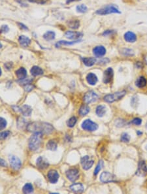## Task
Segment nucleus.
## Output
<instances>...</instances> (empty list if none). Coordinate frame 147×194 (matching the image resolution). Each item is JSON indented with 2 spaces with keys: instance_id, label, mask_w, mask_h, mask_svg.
Wrapping results in <instances>:
<instances>
[{
  "instance_id": "obj_1",
  "label": "nucleus",
  "mask_w": 147,
  "mask_h": 194,
  "mask_svg": "<svg viewBox=\"0 0 147 194\" xmlns=\"http://www.w3.org/2000/svg\"><path fill=\"white\" fill-rule=\"evenodd\" d=\"M29 132L34 133H40L42 134H50L53 132L54 128L50 124L45 122H33L27 126Z\"/></svg>"
},
{
  "instance_id": "obj_2",
  "label": "nucleus",
  "mask_w": 147,
  "mask_h": 194,
  "mask_svg": "<svg viewBox=\"0 0 147 194\" xmlns=\"http://www.w3.org/2000/svg\"><path fill=\"white\" fill-rule=\"evenodd\" d=\"M43 134L40 133H34L29 140V148L31 150L35 151L40 146Z\"/></svg>"
},
{
  "instance_id": "obj_3",
  "label": "nucleus",
  "mask_w": 147,
  "mask_h": 194,
  "mask_svg": "<svg viewBox=\"0 0 147 194\" xmlns=\"http://www.w3.org/2000/svg\"><path fill=\"white\" fill-rule=\"evenodd\" d=\"M113 13H118L120 14L121 12L119 11L118 8L113 5H107L104 7L101 8L96 11V14L99 15H109V14Z\"/></svg>"
},
{
  "instance_id": "obj_4",
  "label": "nucleus",
  "mask_w": 147,
  "mask_h": 194,
  "mask_svg": "<svg viewBox=\"0 0 147 194\" xmlns=\"http://www.w3.org/2000/svg\"><path fill=\"white\" fill-rule=\"evenodd\" d=\"M126 91H121L111 94L107 95L104 97V101L107 103H113L114 101H118L126 95Z\"/></svg>"
},
{
  "instance_id": "obj_5",
  "label": "nucleus",
  "mask_w": 147,
  "mask_h": 194,
  "mask_svg": "<svg viewBox=\"0 0 147 194\" xmlns=\"http://www.w3.org/2000/svg\"><path fill=\"white\" fill-rule=\"evenodd\" d=\"M82 128L88 132H94L98 128V126L96 123L90 120H86L82 124Z\"/></svg>"
},
{
  "instance_id": "obj_6",
  "label": "nucleus",
  "mask_w": 147,
  "mask_h": 194,
  "mask_svg": "<svg viewBox=\"0 0 147 194\" xmlns=\"http://www.w3.org/2000/svg\"><path fill=\"white\" fill-rule=\"evenodd\" d=\"M100 181L103 183H109L115 181L116 177L109 172H103L100 176Z\"/></svg>"
},
{
  "instance_id": "obj_7",
  "label": "nucleus",
  "mask_w": 147,
  "mask_h": 194,
  "mask_svg": "<svg viewBox=\"0 0 147 194\" xmlns=\"http://www.w3.org/2000/svg\"><path fill=\"white\" fill-rule=\"evenodd\" d=\"M97 99L98 96L96 93L93 91H90V92H88L85 94V97H84V101L86 103H90L96 101Z\"/></svg>"
},
{
  "instance_id": "obj_8",
  "label": "nucleus",
  "mask_w": 147,
  "mask_h": 194,
  "mask_svg": "<svg viewBox=\"0 0 147 194\" xmlns=\"http://www.w3.org/2000/svg\"><path fill=\"white\" fill-rule=\"evenodd\" d=\"M9 159L11 166L13 169L15 170H18L20 169L22 163H21V161L19 158L15 156H11Z\"/></svg>"
},
{
  "instance_id": "obj_9",
  "label": "nucleus",
  "mask_w": 147,
  "mask_h": 194,
  "mask_svg": "<svg viewBox=\"0 0 147 194\" xmlns=\"http://www.w3.org/2000/svg\"><path fill=\"white\" fill-rule=\"evenodd\" d=\"M66 176L69 181H71V182H75L79 179V172L76 169H69L66 172Z\"/></svg>"
},
{
  "instance_id": "obj_10",
  "label": "nucleus",
  "mask_w": 147,
  "mask_h": 194,
  "mask_svg": "<svg viewBox=\"0 0 147 194\" xmlns=\"http://www.w3.org/2000/svg\"><path fill=\"white\" fill-rule=\"evenodd\" d=\"M81 164L84 169L88 170L94 165V161L91 160L88 156H85L81 159Z\"/></svg>"
},
{
  "instance_id": "obj_11",
  "label": "nucleus",
  "mask_w": 147,
  "mask_h": 194,
  "mask_svg": "<svg viewBox=\"0 0 147 194\" xmlns=\"http://www.w3.org/2000/svg\"><path fill=\"white\" fill-rule=\"evenodd\" d=\"M147 174V166L144 161L139 162L138 169L136 171V175L139 177H144Z\"/></svg>"
},
{
  "instance_id": "obj_12",
  "label": "nucleus",
  "mask_w": 147,
  "mask_h": 194,
  "mask_svg": "<svg viewBox=\"0 0 147 194\" xmlns=\"http://www.w3.org/2000/svg\"><path fill=\"white\" fill-rule=\"evenodd\" d=\"M48 179L52 184H55L58 182V179H59V174L55 170H50V171L48 173Z\"/></svg>"
},
{
  "instance_id": "obj_13",
  "label": "nucleus",
  "mask_w": 147,
  "mask_h": 194,
  "mask_svg": "<svg viewBox=\"0 0 147 194\" xmlns=\"http://www.w3.org/2000/svg\"><path fill=\"white\" fill-rule=\"evenodd\" d=\"M65 37L69 39H73V40H79V38L83 36V34L79 32H72L67 31L65 34Z\"/></svg>"
},
{
  "instance_id": "obj_14",
  "label": "nucleus",
  "mask_w": 147,
  "mask_h": 194,
  "mask_svg": "<svg viewBox=\"0 0 147 194\" xmlns=\"http://www.w3.org/2000/svg\"><path fill=\"white\" fill-rule=\"evenodd\" d=\"M113 77V70L111 67L107 69L104 72L103 75V83L107 84L109 83L112 81Z\"/></svg>"
},
{
  "instance_id": "obj_15",
  "label": "nucleus",
  "mask_w": 147,
  "mask_h": 194,
  "mask_svg": "<svg viewBox=\"0 0 147 194\" xmlns=\"http://www.w3.org/2000/svg\"><path fill=\"white\" fill-rule=\"evenodd\" d=\"M37 166L41 169H45L49 165L48 162L46 158L43 157H39L37 160Z\"/></svg>"
},
{
  "instance_id": "obj_16",
  "label": "nucleus",
  "mask_w": 147,
  "mask_h": 194,
  "mask_svg": "<svg viewBox=\"0 0 147 194\" xmlns=\"http://www.w3.org/2000/svg\"><path fill=\"white\" fill-rule=\"evenodd\" d=\"M93 52L96 57H102L106 54V49L103 46H97L93 49Z\"/></svg>"
},
{
  "instance_id": "obj_17",
  "label": "nucleus",
  "mask_w": 147,
  "mask_h": 194,
  "mask_svg": "<svg viewBox=\"0 0 147 194\" xmlns=\"http://www.w3.org/2000/svg\"><path fill=\"white\" fill-rule=\"evenodd\" d=\"M124 39L128 43H135L137 41V36L134 32H128L124 34Z\"/></svg>"
},
{
  "instance_id": "obj_18",
  "label": "nucleus",
  "mask_w": 147,
  "mask_h": 194,
  "mask_svg": "<svg viewBox=\"0 0 147 194\" xmlns=\"http://www.w3.org/2000/svg\"><path fill=\"white\" fill-rule=\"evenodd\" d=\"M70 189H71L72 191H73L75 193H80L83 191L84 187L83 186V184H81L80 183H77L73 184V185L70 186Z\"/></svg>"
},
{
  "instance_id": "obj_19",
  "label": "nucleus",
  "mask_w": 147,
  "mask_h": 194,
  "mask_svg": "<svg viewBox=\"0 0 147 194\" xmlns=\"http://www.w3.org/2000/svg\"><path fill=\"white\" fill-rule=\"evenodd\" d=\"M86 80L90 85H95L97 82V77L95 74L90 73L86 76Z\"/></svg>"
},
{
  "instance_id": "obj_20",
  "label": "nucleus",
  "mask_w": 147,
  "mask_h": 194,
  "mask_svg": "<svg viewBox=\"0 0 147 194\" xmlns=\"http://www.w3.org/2000/svg\"><path fill=\"white\" fill-rule=\"evenodd\" d=\"M20 111L22 113L23 115L26 116H29L31 115L32 109L30 106H28V105H24L21 108H20Z\"/></svg>"
},
{
  "instance_id": "obj_21",
  "label": "nucleus",
  "mask_w": 147,
  "mask_h": 194,
  "mask_svg": "<svg viewBox=\"0 0 147 194\" xmlns=\"http://www.w3.org/2000/svg\"><path fill=\"white\" fill-rule=\"evenodd\" d=\"M18 41H19L20 45L24 46V47H26V46H28L30 44V42H31L28 37L25 36H20L19 39H18Z\"/></svg>"
},
{
  "instance_id": "obj_22",
  "label": "nucleus",
  "mask_w": 147,
  "mask_h": 194,
  "mask_svg": "<svg viewBox=\"0 0 147 194\" xmlns=\"http://www.w3.org/2000/svg\"><path fill=\"white\" fill-rule=\"evenodd\" d=\"M146 80L144 77H140L135 82V85L138 88H144L146 85Z\"/></svg>"
},
{
  "instance_id": "obj_23",
  "label": "nucleus",
  "mask_w": 147,
  "mask_h": 194,
  "mask_svg": "<svg viewBox=\"0 0 147 194\" xmlns=\"http://www.w3.org/2000/svg\"><path fill=\"white\" fill-rule=\"evenodd\" d=\"M30 72H31V74L33 76H39V75H41L43 74V69L40 68L39 67L37 66H34L30 70Z\"/></svg>"
},
{
  "instance_id": "obj_24",
  "label": "nucleus",
  "mask_w": 147,
  "mask_h": 194,
  "mask_svg": "<svg viewBox=\"0 0 147 194\" xmlns=\"http://www.w3.org/2000/svg\"><path fill=\"white\" fill-rule=\"evenodd\" d=\"M83 62L85 65L88 67H91L95 64L96 62V59L95 58H85L83 59Z\"/></svg>"
},
{
  "instance_id": "obj_25",
  "label": "nucleus",
  "mask_w": 147,
  "mask_h": 194,
  "mask_svg": "<svg viewBox=\"0 0 147 194\" xmlns=\"http://www.w3.org/2000/svg\"><path fill=\"white\" fill-rule=\"evenodd\" d=\"M16 75L18 79H22L26 78V77L27 75V71L23 67H20L19 69H18L16 71Z\"/></svg>"
},
{
  "instance_id": "obj_26",
  "label": "nucleus",
  "mask_w": 147,
  "mask_h": 194,
  "mask_svg": "<svg viewBox=\"0 0 147 194\" xmlns=\"http://www.w3.org/2000/svg\"><path fill=\"white\" fill-rule=\"evenodd\" d=\"M106 107L103 106V105H99L98 106L96 109V114L99 117H102L105 115V114L106 113Z\"/></svg>"
},
{
  "instance_id": "obj_27",
  "label": "nucleus",
  "mask_w": 147,
  "mask_h": 194,
  "mask_svg": "<svg viewBox=\"0 0 147 194\" xmlns=\"http://www.w3.org/2000/svg\"><path fill=\"white\" fill-rule=\"evenodd\" d=\"M81 40H77L75 41H71V42H68V41H58V43L56 44V47H60V46L62 45H73L74 44H76L80 42Z\"/></svg>"
},
{
  "instance_id": "obj_28",
  "label": "nucleus",
  "mask_w": 147,
  "mask_h": 194,
  "mask_svg": "<svg viewBox=\"0 0 147 194\" xmlns=\"http://www.w3.org/2000/svg\"><path fill=\"white\" fill-rule=\"evenodd\" d=\"M43 37L46 41H52L55 38V33L52 31H48L44 34Z\"/></svg>"
},
{
  "instance_id": "obj_29",
  "label": "nucleus",
  "mask_w": 147,
  "mask_h": 194,
  "mask_svg": "<svg viewBox=\"0 0 147 194\" xmlns=\"http://www.w3.org/2000/svg\"><path fill=\"white\" fill-rule=\"evenodd\" d=\"M69 27L71 28L72 29H78L79 26H80V22L79 20H70L69 22L67 23Z\"/></svg>"
},
{
  "instance_id": "obj_30",
  "label": "nucleus",
  "mask_w": 147,
  "mask_h": 194,
  "mask_svg": "<svg viewBox=\"0 0 147 194\" xmlns=\"http://www.w3.org/2000/svg\"><path fill=\"white\" fill-rule=\"evenodd\" d=\"M90 107L88 106V105H84L81 107L80 110H79V114H81V116H85L86 114H88V113L90 112Z\"/></svg>"
},
{
  "instance_id": "obj_31",
  "label": "nucleus",
  "mask_w": 147,
  "mask_h": 194,
  "mask_svg": "<svg viewBox=\"0 0 147 194\" xmlns=\"http://www.w3.org/2000/svg\"><path fill=\"white\" fill-rule=\"evenodd\" d=\"M46 147H47V149L50 150L54 151L57 148V143L53 140H50L48 142Z\"/></svg>"
},
{
  "instance_id": "obj_32",
  "label": "nucleus",
  "mask_w": 147,
  "mask_h": 194,
  "mask_svg": "<svg viewBox=\"0 0 147 194\" xmlns=\"http://www.w3.org/2000/svg\"><path fill=\"white\" fill-rule=\"evenodd\" d=\"M34 191V188H33L32 184L30 183H27L23 187V192L24 193H30Z\"/></svg>"
},
{
  "instance_id": "obj_33",
  "label": "nucleus",
  "mask_w": 147,
  "mask_h": 194,
  "mask_svg": "<svg viewBox=\"0 0 147 194\" xmlns=\"http://www.w3.org/2000/svg\"><path fill=\"white\" fill-rule=\"evenodd\" d=\"M77 11L78 13H86V11L88 10V8L87 7H86L85 5H78L77 7Z\"/></svg>"
},
{
  "instance_id": "obj_34",
  "label": "nucleus",
  "mask_w": 147,
  "mask_h": 194,
  "mask_svg": "<svg viewBox=\"0 0 147 194\" xmlns=\"http://www.w3.org/2000/svg\"><path fill=\"white\" fill-rule=\"evenodd\" d=\"M103 161H99V163H98V164L97 165L96 167H95V169L94 170V175H97L98 174V173H99L100 171L101 170L102 167H103Z\"/></svg>"
},
{
  "instance_id": "obj_35",
  "label": "nucleus",
  "mask_w": 147,
  "mask_h": 194,
  "mask_svg": "<svg viewBox=\"0 0 147 194\" xmlns=\"http://www.w3.org/2000/svg\"><path fill=\"white\" fill-rule=\"evenodd\" d=\"M77 123V118L75 117H71L69 120L67 121V126L69 128H73L76 124Z\"/></svg>"
},
{
  "instance_id": "obj_36",
  "label": "nucleus",
  "mask_w": 147,
  "mask_h": 194,
  "mask_svg": "<svg viewBox=\"0 0 147 194\" xmlns=\"http://www.w3.org/2000/svg\"><path fill=\"white\" fill-rule=\"evenodd\" d=\"M120 139H121V141L124 142H128L130 140V137L128 134H123L122 135H121Z\"/></svg>"
},
{
  "instance_id": "obj_37",
  "label": "nucleus",
  "mask_w": 147,
  "mask_h": 194,
  "mask_svg": "<svg viewBox=\"0 0 147 194\" xmlns=\"http://www.w3.org/2000/svg\"><path fill=\"white\" fill-rule=\"evenodd\" d=\"M10 132L9 131H5V132H3L0 133V140H3L6 139L7 137H8L10 135Z\"/></svg>"
},
{
  "instance_id": "obj_38",
  "label": "nucleus",
  "mask_w": 147,
  "mask_h": 194,
  "mask_svg": "<svg viewBox=\"0 0 147 194\" xmlns=\"http://www.w3.org/2000/svg\"><path fill=\"white\" fill-rule=\"evenodd\" d=\"M32 81V79L24 78L22 79H20V81L18 82L20 85H29V84Z\"/></svg>"
},
{
  "instance_id": "obj_39",
  "label": "nucleus",
  "mask_w": 147,
  "mask_h": 194,
  "mask_svg": "<svg viewBox=\"0 0 147 194\" xmlns=\"http://www.w3.org/2000/svg\"><path fill=\"white\" fill-rule=\"evenodd\" d=\"M7 126V121L4 118L0 117V130H3Z\"/></svg>"
},
{
  "instance_id": "obj_40",
  "label": "nucleus",
  "mask_w": 147,
  "mask_h": 194,
  "mask_svg": "<svg viewBox=\"0 0 147 194\" xmlns=\"http://www.w3.org/2000/svg\"><path fill=\"white\" fill-rule=\"evenodd\" d=\"M122 54L126 56H132L134 54V51L128 48H125L122 50Z\"/></svg>"
},
{
  "instance_id": "obj_41",
  "label": "nucleus",
  "mask_w": 147,
  "mask_h": 194,
  "mask_svg": "<svg viewBox=\"0 0 147 194\" xmlns=\"http://www.w3.org/2000/svg\"><path fill=\"white\" fill-rule=\"evenodd\" d=\"M9 30V27L7 25L2 26L0 28V34H5V33L8 32Z\"/></svg>"
},
{
  "instance_id": "obj_42",
  "label": "nucleus",
  "mask_w": 147,
  "mask_h": 194,
  "mask_svg": "<svg viewBox=\"0 0 147 194\" xmlns=\"http://www.w3.org/2000/svg\"><path fill=\"white\" fill-rule=\"evenodd\" d=\"M141 122H142L141 119H140L139 118H135V119H134V120H132V124H134L136 125V126L141 125Z\"/></svg>"
},
{
  "instance_id": "obj_43",
  "label": "nucleus",
  "mask_w": 147,
  "mask_h": 194,
  "mask_svg": "<svg viewBox=\"0 0 147 194\" xmlns=\"http://www.w3.org/2000/svg\"><path fill=\"white\" fill-rule=\"evenodd\" d=\"M30 2H33V3H36L38 4H44L48 0H28Z\"/></svg>"
},
{
  "instance_id": "obj_44",
  "label": "nucleus",
  "mask_w": 147,
  "mask_h": 194,
  "mask_svg": "<svg viewBox=\"0 0 147 194\" xmlns=\"http://www.w3.org/2000/svg\"><path fill=\"white\" fill-rule=\"evenodd\" d=\"M34 88V86H32L31 85H27L25 87V90L26 91H28V92H30V91H31L33 90V88Z\"/></svg>"
},
{
  "instance_id": "obj_45",
  "label": "nucleus",
  "mask_w": 147,
  "mask_h": 194,
  "mask_svg": "<svg viewBox=\"0 0 147 194\" xmlns=\"http://www.w3.org/2000/svg\"><path fill=\"white\" fill-rule=\"evenodd\" d=\"M0 166H3V167H5V166H7V163L5 162V161L1 158H0Z\"/></svg>"
},
{
  "instance_id": "obj_46",
  "label": "nucleus",
  "mask_w": 147,
  "mask_h": 194,
  "mask_svg": "<svg viewBox=\"0 0 147 194\" xmlns=\"http://www.w3.org/2000/svg\"><path fill=\"white\" fill-rule=\"evenodd\" d=\"M112 33H113V31H111V30H107V31H105V32L103 34V36H108V35L109 34H111Z\"/></svg>"
},
{
  "instance_id": "obj_47",
  "label": "nucleus",
  "mask_w": 147,
  "mask_h": 194,
  "mask_svg": "<svg viewBox=\"0 0 147 194\" xmlns=\"http://www.w3.org/2000/svg\"><path fill=\"white\" fill-rule=\"evenodd\" d=\"M80 1V0H67L66 3L68 4V3H71L73 1Z\"/></svg>"
},
{
  "instance_id": "obj_48",
  "label": "nucleus",
  "mask_w": 147,
  "mask_h": 194,
  "mask_svg": "<svg viewBox=\"0 0 147 194\" xmlns=\"http://www.w3.org/2000/svg\"><path fill=\"white\" fill-rule=\"evenodd\" d=\"M20 26H21V28H22L23 29H25V30H28V28L26 26H24V24H18Z\"/></svg>"
},
{
  "instance_id": "obj_49",
  "label": "nucleus",
  "mask_w": 147,
  "mask_h": 194,
  "mask_svg": "<svg viewBox=\"0 0 147 194\" xmlns=\"http://www.w3.org/2000/svg\"><path fill=\"white\" fill-rule=\"evenodd\" d=\"M137 135H141L143 134V133L141 132H139V131H138V132H137Z\"/></svg>"
},
{
  "instance_id": "obj_50",
  "label": "nucleus",
  "mask_w": 147,
  "mask_h": 194,
  "mask_svg": "<svg viewBox=\"0 0 147 194\" xmlns=\"http://www.w3.org/2000/svg\"><path fill=\"white\" fill-rule=\"evenodd\" d=\"M1 68H0V76H1Z\"/></svg>"
},
{
  "instance_id": "obj_51",
  "label": "nucleus",
  "mask_w": 147,
  "mask_h": 194,
  "mask_svg": "<svg viewBox=\"0 0 147 194\" xmlns=\"http://www.w3.org/2000/svg\"><path fill=\"white\" fill-rule=\"evenodd\" d=\"M1 47H2V45H1V43H0V49H1Z\"/></svg>"
},
{
  "instance_id": "obj_52",
  "label": "nucleus",
  "mask_w": 147,
  "mask_h": 194,
  "mask_svg": "<svg viewBox=\"0 0 147 194\" xmlns=\"http://www.w3.org/2000/svg\"><path fill=\"white\" fill-rule=\"evenodd\" d=\"M146 129H147V124H146Z\"/></svg>"
}]
</instances>
